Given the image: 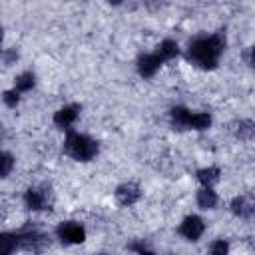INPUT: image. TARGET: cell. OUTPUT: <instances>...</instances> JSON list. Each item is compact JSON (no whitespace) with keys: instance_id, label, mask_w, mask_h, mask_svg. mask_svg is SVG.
I'll return each mask as SVG.
<instances>
[{"instance_id":"obj_14","label":"cell","mask_w":255,"mask_h":255,"mask_svg":"<svg viewBox=\"0 0 255 255\" xmlns=\"http://www.w3.org/2000/svg\"><path fill=\"white\" fill-rule=\"evenodd\" d=\"M34 84H36L34 74H32V72H24V74L16 76V80H14V90H16V92H30V90L34 88Z\"/></svg>"},{"instance_id":"obj_13","label":"cell","mask_w":255,"mask_h":255,"mask_svg":"<svg viewBox=\"0 0 255 255\" xmlns=\"http://www.w3.org/2000/svg\"><path fill=\"white\" fill-rule=\"evenodd\" d=\"M231 211L237 215V217H249L253 213V205L245 199V197H235L231 201Z\"/></svg>"},{"instance_id":"obj_12","label":"cell","mask_w":255,"mask_h":255,"mask_svg":"<svg viewBox=\"0 0 255 255\" xmlns=\"http://www.w3.org/2000/svg\"><path fill=\"white\" fill-rule=\"evenodd\" d=\"M189 120H191V112H189L187 108L177 106V108L171 110V122H173L175 128H179V129L189 128Z\"/></svg>"},{"instance_id":"obj_6","label":"cell","mask_w":255,"mask_h":255,"mask_svg":"<svg viewBox=\"0 0 255 255\" xmlns=\"http://www.w3.org/2000/svg\"><path fill=\"white\" fill-rule=\"evenodd\" d=\"M24 203L28 209L32 211H40V209H46L48 205V193L40 187H30L26 193H24Z\"/></svg>"},{"instance_id":"obj_2","label":"cell","mask_w":255,"mask_h":255,"mask_svg":"<svg viewBox=\"0 0 255 255\" xmlns=\"http://www.w3.org/2000/svg\"><path fill=\"white\" fill-rule=\"evenodd\" d=\"M64 149L70 157L78 159V161H90L92 157H96L98 153V143L84 135V133H78V131H70L66 135V141H64Z\"/></svg>"},{"instance_id":"obj_7","label":"cell","mask_w":255,"mask_h":255,"mask_svg":"<svg viewBox=\"0 0 255 255\" xmlns=\"http://www.w3.org/2000/svg\"><path fill=\"white\" fill-rule=\"evenodd\" d=\"M141 191H139V185L128 181V183H122L118 189H116V199L122 203V205H133L137 199H139Z\"/></svg>"},{"instance_id":"obj_11","label":"cell","mask_w":255,"mask_h":255,"mask_svg":"<svg viewBox=\"0 0 255 255\" xmlns=\"http://www.w3.org/2000/svg\"><path fill=\"white\" fill-rule=\"evenodd\" d=\"M197 205L201 209H213L217 205V193L211 187H201L197 191Z\"/></svg>"},{"instance_id":"obj_1","label":"cell","mask_w":255,"mask_h":255,"mask_svg":"<svg viewBox=\"0 0 255 255\" xmlns=\"http://www.w3.org/2000/svg\"><path fill=\"white\" fill-rule=\"evenodd\" d=\"M225 48V38L221 34H211V36H203V38H195L189 44L187 50V58L199 66V68H213L219 60V56L223 54Z\"/></svg>"},{"instance_id":"obj_8","label":"cell","mask_w":255,"mask_h":255,"mask_svg":"<svg viewBox=\"0 0 255 255\" xmlns=\"http://www.w3.org/2000/svg\"><path fill=\"white\" fill-rule=\"evenodd\" d=\"M159 66H161V60H159V56L153 52V54H143V56H139V60H137V72L143 76V78H151L157 70H159Z\"/></svg>"},{"instance_id":"obj_10","label":"cell","mask_w":255,"mask_h":255,"mask_svg":"<svg viewBox=\"0 0 255 255\" xmlns=\"http://www.w3.org/2000/svg\"><path fill=\"white\" fill-rule=\"evenodd\" d=\"M219 175H221L219 167H213V165L203 167V169L197 171V179H199V183H201L203 187H213V185L219 181Z\"/></svg>"},{"instance_id":"obj_20","label":"cell","mask_w":255,"mask_h":255,"mask_svg":"<svg viewBox=\"0 0 255 255\" xmlns=\"http://www.w3.org/2000/svg\"><path fill=\"white\" fill-rule=\"evenodd\" d=\"M2 169H0V173H2V177H6L8 173H10V169H12V165H14V161H12V155L10 153H2Z\"/></svg>"},{"instance_id":"obj_21","label":"cell","mask_w":255,"mask_h":255,"mask_svg":"<svg viewBox=\"0 0 255 255\" xmlns=\"http://www.w3.org/2000/svg\"><path fill=\"white\" fill-rule=\"evenodd\" d=\"M249 64L255 68V46L251 48V52H249Z\"/></svg>"},{"instance_id":"obj_5","label":"cell","mask_w":255,"mask_h":255,"mask_svg":"<svg viewBox=\"0 0 255 255\" xmlns=\"http://www.w3.org/2000/svg\"><path fill=\"white\" fill-rule=\"evenodd\" d=\"M78 112H80V108L74 106V104L64 106V108H60V110L54 114V124H56L58 128H62V129H70V126H74L76 120H78Z\"/></svg>"},{"instance_id":"obj_9","label":"cell","mask_w":255,"mask_h":255,"mask_svg":"<svg viewBox=\"0 0 255 255\" xmlns=\"http://www.w3.org/2000/svg\"><path fill=\"white\" fill-rule=\"evenodd\" d=\"M155 54L159 56L161 62H167V60H173V58L179 54V46H177L175 40H169V38H167V40H163V42L157 46Z\"/></svg>"},{"instance_id":"obj_15","label":"cell","mask_w":255,"mask_h":255,"mask_svg":"<svg viewBox=\"0 0 255 255\" xmlns=\"http://www.w3.org/2000/svg\"><path fill=\"white\" fill-rule=\"evenodd\" d=\"M211 124V116L207 112H191L189 129H205Z\"/></svg>"},{"instance_id":"obj_3","label":"cell","mask_w":255,"mask_h":255,"mask_svg":"<svg viewBox=\"0 0 255 255\" xmlns=\"http://www.w3.org/2000/svg\"><path fill=\"white\" fill-rule=\"evenodd\" d=\"M58 237L64 241V243H70V245H76V243H82L86 239V229L76 223V221H66L58 227Z\"/></svg>"},{"instance_id":"obj_17","label":"cell","mask_w":255,"mask_h":255,"mask_svg":"<svg viewBox=\"0 0 255 255\" xmlns=\"http://www.w3.org/2000/svg\"><path fill=\"white\" fill-rule=\"evenodd\" d=\"M237 135L243 137V139H249L255 135V126L251 122H241L239 128H237Z\"/></svg>"},{"instance_id":"obj_19","label":"cell","mask_w":255,"mask_h":255,"mask_svg":"<svg viewBox=\"0 0 255 255\" xmlns=\"http://www.w3.org/2000/svg\"><path fill=\"white\" fill-rule=\"evenodd\" d=\"M129 249H131L135 255H153V251H151L143 241H135V243H131Z\"/></svg>"},{"instance_id":"obj_18","label":"cell","mask_w":255,"mask_h":255,"mask_svg":"<svg viewBox=\"0 0 255 255\" xmlns=\"http://www.w3.org/2000/svg\"><path fill=\"white\" fill-rule=\"evenodd\" d=\"M2 98H4V104H6L8 108H16L18 102H20V92H16V90L12 88V90H6Z\"/></svg>"},{"instance_id":"obj_4","label":"cell","mask_w":255,"mask_h":255,"mask_svg":"<svg viewBox=\"0 0 255 255\" xmlns=\"http://www.w3.org/2000/svg\"><path fill=\"white\" fill-rule=\"evenodd\" d=\"M203 231H205V223H203V219L197 217V215H187V217L181 221V225H179V233H181L187 241H197V239L203 235Z\"/></svg>"},{"instance_id":"obj_16","label":"cell","mask_w":255,"mask_h":255,"mask_svg":"<svg viewBox=\"0 0 255 255\" xmlns=\"http://www.w3.org/2000/svg\"><path fill=\"white\" fill-rule=\"evenodd\" d=\"M211 255H229V243L225 239H215L209 247Z\"/></svg>"}]
</instances>
